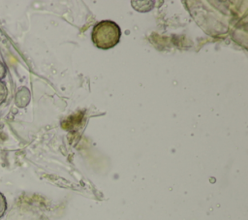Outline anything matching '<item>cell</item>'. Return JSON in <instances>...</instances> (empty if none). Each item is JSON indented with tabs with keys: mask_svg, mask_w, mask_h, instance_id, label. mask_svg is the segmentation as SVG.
<instances>
[{
	"mask_svg": "<svg viewBox=\"0 0 248 220\" xmlns=\"http://www.w3.org/2000/svg\"><path fill=\"white\" fill-rule=\"evenodd\" d=\"M6 77V67L2 61H0V80Z\"/></svg>",
	"mask_w": 248,
	"mask_h": 220,
	"instance_id": "5b68a950",
	"label": "cell"
},
{
	"mask_svg": "<svg viewBox=\"0 0 248 220\" xmlns=\"http://www.w3.org/2000/svg\"><path fill=\"white\" fill-rule=\"evenodd\" d=\"M29 91L28 89H26L25 87H21L17 90V92L16 93V97H15V102L16 105L18 108H23L25 107L28 102H29Z\"/></svg>",
	"mask_w": 248,
	"mask_h": 220,
	"instance_id": "7a4b0ae2",
	"label": "cell"
},
{
	"mask_svg": "<svg viewBox=\"0 0 248 220\" xmlns=\"http://www.w3.org/2000/svg\"><path fill=\"white\" fill-rule=\"evenodd\" d=\"M8 97V89L6 84L0 80V105L3 104Z\"/></svg>",
	"mask_w": 248,
	"mask_h": 220,
	"instance_id": "3957f363",
	"label": "cell"
},
{
	"mask_svg": "<svg viewBox=\"0 0 248 220\" xmlns=\"http://www.w3.org/2000/svg\"><path fill=\"white\" fill-rule=\"evenodd\" d=\"M7 210V201L5 196L0 192V219L4 216Z\"/></svg>",
	"mask_w": 248,
	"mask_h": 220,
	"instance_id": "277c9868",
	"label": "cell"
},
{
	"mask_svg": "<svg viewBox=\"0 0 248 220\" xmlns=\"http://www.w3.org/2000/svg\"><path fill=\"white\" fill-rule=\"evenodd\" d=\"M94 45L102 49H108L116 46L120 40L121 31L114 21L103 20L98 22L92 30Z\"/></svg>",
	"mask_w": 248,
	"mask_h": 220,
	"instance_id": "6da1fadb",
	"label": "cell"
}]
</instances>
